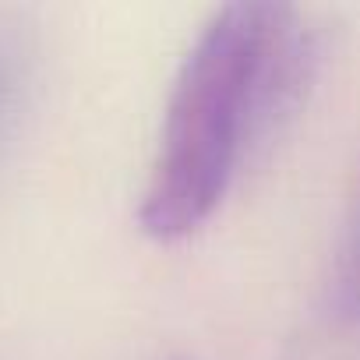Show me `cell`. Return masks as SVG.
Here are the masks:
<instances>
[{"label":"cell","instance_id":"3","mask_svg":"<svg viewBox=\"0 0 360 360\" xmlns=\"http://www.w3.org/2000/svg\"><path fill=\"white\" fill-rule=\"evenodd\" d=\"M8 92H11V64H4V60H0V106H4Z\"/></svg>","mask_w":360,"mask_h":360},{"label":"cell","instance_id":"1","mask_svg":"<svg viewBox=\"0 0 360 360\" xmlns=\"http://www.w3.org/2000/svg\"><path fill=\"white\" fill-rule=\"evenodd\" d=\"M307 57V36L283 4H226L202 29L176 71L138 209L152 240H184L212 219L304 85Z\"/></svg>","mask_w":360,"mask_h":360},{"label":"cell","instance_id":"2","mask_svg":"<svg viewBox=\"0 0 360 360\" xmlns=\"http://www.w3.org/2000/svg\"><path fill=\"white\" fill-rule=\"evenodd\" d=\"M328 300L339 318H360V205H356V216L349 219L346 240L339 248Z\"/></svg>","mask_w":360,"mask_h":360}]
</instances>
